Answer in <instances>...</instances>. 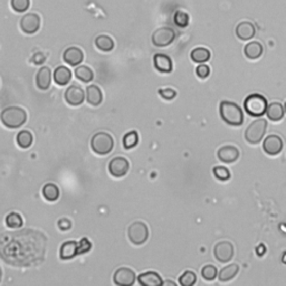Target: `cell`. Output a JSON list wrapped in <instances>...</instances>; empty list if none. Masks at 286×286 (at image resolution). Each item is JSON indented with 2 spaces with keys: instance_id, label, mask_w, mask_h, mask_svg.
Here are the masks:
<instances>
[{
  "instance_id": "obj_1",
  "label": "cell",
  "mask_w": 286,
  "mask_h": 286,
  "mask_svg": "<svg viewBox=\"0 0 286 286\" xmlns=\"http://www.w3.org/2000/svg\"><path fill=\"white\" fill-rule=\"evenodd\" d=\"M221 117L228 125L239 126L244 123L243 110L237 104L229 101H223L219 105Z\"/></svg>"
},
{
  "instance_id": "obj_2",
  "label": "cell",
  "mask_w": 286,
  "mask_h": 286,
  "mask_svg": "<svg viewBox=\"0 0 286 286\" xmlns=\"http://www.w3.org/2000/svg\"><path fill=\"white\" fill-rule=\"evenodd\" d=\"M2 123L9 129H18L27 121V113L23 108L9 106L2 111L0 114Z\"/></svg>"
},
{
  "instance_id": "obj_3",
  "label": "cell",
  "mask_w": 286,
  "mask_h": 286,
  "mask_svg": "<svg viewBox=\"0 0 286 286\" xmlns=\"http://www.w3.org/2000/svg\"><path fill=\"white\" fill-rule=\"evenodd\" d=\"M267 100L261 94H251L246 97L244 102V108L246 112L252 117H263L267 110Z\"/></svg>"
},
{
  "instance_id": "obj_4",
  "label": "cell",
  "mask_w": 286,
  "mask_h": 286,
  "mask_svg": "<svg viewBox=\"0 0 286 286\" xmlns=\"http://www.w3.org/2000/svg\"><path fill=\"white\" fill-rule=\"evenodd\" d=\"M92 150L100 156L109 155L114 148V140L111 134L106 132H98L91 140Z\"/></svg>"
},
{
  "instance_id": "obj_5",
  "label": "cell",
  "mask_w": 286,
  "mask_h": 286,
  "mask_svg": "<svg viewBox=\"0 0 286 286\" xmlns=\"http://www.w3.org/2000/svg\"><path fill=\"white\" fill-rule=\"evenodd\" d=\"M267 130V121L265 119H257L252 122L245 132V139L251 145L260 143Z\"/></svg>"
},
{
  "instance_id": "obj_6",
  "label": "cell",
  "mask_w": 286,
  "mask_h": 286,
  "mask_svg": "<svg viewBox=\"0 0 286 286\" xmlns=\"http://www.w3.org/2000/svg\"><path fill=\"white\" fill-rule=\"evenodd\" d=\"M128 236L132 244L143 245L149 238V228L142 222H135L130 225L128 229Z\"/></svg>"
},
{
  "instance_id": "obj_7",
  "label": "cell",
  "mask_w": 286,
  "mask_h": 286,
  "mask_svg": "<svg viewBox=\"0 0 286 286\" xmlns=\"http://www.w3.org/2000/svg\"><path fill=\"white\" fill-rule=\"evenodd\" d=\"M175 31L170 27H160L152 34V44L157 47H167L174 42Z\"/></svg>"
},
{
  "instance_id": "obj_8",
  "label": "cell",
  "mask_w": 286,
  "mask_h": 286,
  "mask_svg": "<svg viewBox=\"0 0 286 286\" xmlns=\"http://www.w3.org/2000/svg\"><path fill=\"white\" fill-rule=\"evenodd\" d=\"M130 163L128 159L123 157H115L109 163V172L114 178H122L129 172Z\"/></svg>"
},
{
  "instance_id": "obj_9",
  "label": "cell",
  "mask_w": 286,
  "mask_h": 286,
  "mask_svg": "<svg viewBox=\"0 0 286 286\" xmlns=\"http://www.w3.org/2000/svg\"><path fill=\"white\" fill-rule=\"evenodd\" d=\"M41 17L37 14L25 15L20 20V28L27 35H34L41 28Z\"/></svg>"
},
{
  "instance_id": "obj_10",
  "label": "cell",
  "mask_w": 286,
  "mask_h": 286,
  "mask_svg": "<svg viewBox=\"0 0 286 286\" xmlns=\"http://www.w3.org/2000/svg\"><path fill=\"white\" fill-rule=\"evenodd\" d=\"M135 273L128 267L118 268L113 275V282L119 286H132L135 283Z\"/></svg>"
},
{
  "instance_id": "obj_11",
  "label": "cell",
  "mask_w": 286,
  "mask_h": 286,
  "mask_svg": "<svg viewBox=\"0 0 286 286\" xmlns=\"http://www.w3.org/2000/svg\"><path fill=\"white\" fill-rule=\"evenodd\" d=\"M213 255L221 263H227L234 256V246L230 241H219L214 245Z\"/></svg>"
},
{
  "instance_id": "obj_12",
  "label": "cell",
  "mask_w": 286,
  "mask_h": 286,
  "mask_svg": "<svg viewBox=\"0 0 286 286\" xmlns=\"http://www.w3.org/2000/svg\"><path fill=\"white\" fill-rule=\"evenodd\" d=\"M284 148L283 140L276 134L268 135L263 142V149L269 156H276L282 152Z\"/></svg>"
},
{
  "instance_id": "obj_13",
  "label": "cell",
  "mask_w": 286,
  "mask_h": 286,
  "mask_svg": "<svg viewBox=\"0 0 286 286\" xmlns=\"http://www.w3.org/2000/svg\"><path fill=\"white\" fill-rule=\"evenodd\" d=\"M85 100V93L81 86L70 85L65 92V101L72 106H79Z\"/></svg>"
},
{
  "instance_id": "obj_14",
  "label": "cell",
  "mask_w": 286,
  "mask_h": 286,
  "mask_svg": "<svg viewBox=\"0 0 286 286\" xmlns=\"http://www.w3.org/2000/svg\"><path fill=\"white\" fill-rule=\"evenodd\" d=\"M239 150L234 146H224L217 152L219 160L224 163H233L238 160Z\"/></svg>"
},
{
  "instance_id": "obj_15",
  "label": "cell",
  "mask_w": 286,
  "mask_h": 286,
  "mask_svg": "<svg viewBox=\"0 0 286 286\" xmlns=\"http://www.w3.org/2000/svg\"><path fill=\"white\" fill-rule=\"evenodd\" d=\"M63 58L65 60V63H67L68 65L76 67V66H79L80 64L83 63L84 54H83V52H82L81 48L72 46V47H68L64 52Z\"/></svg>"
},
{
  "instance_id": "obj_16",
  "label": "cell",
  "mask_w": 286,
  "mask_h": 286,
  "mask_svg": "<svg viewBox=\"0 0 286 286\" xmlns=\"http://www.w3.org/2000/svg\"><path fill=\"white\" fill-rule=\"evenodd\" d=\"M153 65L160 73H171L173 69L172 60L166 54H156L153 56Z\"/></svg>"
},
{
  "instance_id": "obj_17",
  "label": "cell",
  "mask_w": 286,
  "mask_h": 286,
  "mask_svg": "<svg viewBox=\"0 0 286 286\" xmlns=\"http://www.w3.org/2000/svg\"><path fill=\"white\" fill-rule=\"evenodd\" d=\"M256 34L255 26L251 21H241L236 27V36L241 41H249Z\"/></svg>"
},
{
  "instance_id": "obj_18",
  "label": "cell",
  "mask_w": 286,
  "mask_h": 286,
  "mask_svg": "<svg viewBox=\"0 0 286 286\" xmlns=\"http://www.w3.org/2000/svg\"><path fill=\"white\" fill-rule=\"evenodd\" d=\"M36 84L37 87L42 91H46L52 84V70L49 67L44 66L36 75Z\"/></svg>"
},
{
  "instance_id": "obj_19",
  "label": "cell",
  "mask_w": 286,
  "mask_h": 286,
  "mask_svg": "<svg viewBox=\"0 0 286 286\" xmlns=\"http://www.w3.org/2000/svg\"><path fill=\"white\" fill-rule=\"evenodd\" d=\"M86 101L92 106L101 105L103 102L102 90L97 85H90L86 89Z\"/></svg>"
},
{
  "instance_id": "obj_20",
  "label": "cell",
  "mask_w": 286,
  "mask_h": 286,
  "mask_svg": "<svg viewBox=\"0 0 286 286\" xmlns=\"http://www.w3.org/2000/svg\"><path fill=\"white\" fill-rule=\"evenodd\" d=\"M79 243H76L74 240L65 241V243L60 247L59 257L60 260L67 261L74 258L76 255H79Z\"/></svg>"
},
{
  "instance_id": "obj_21",
  "label": "cell",
  "mask_w": 286,
  "mask_h": 286,
  "mask_svg": "<svg viewBox=\"0 0 286 286\" xmlns=\"http://www.w3.org/2000/svg\"><path fill=\"white\" fill-rule=\"evenodd\" d=\"M137 280L142 286H160L163 285V280L160 275L156 272H146L139 275Z\"/></svg>"
},
{
  "instance_id": "obj_22",
  "label": "cell",
  "mask_w": 286,
  "mask_h": 286,
  "mask_svg": "<svg viewBox=\"0 0 286 286\" xmlns=\"http://www.w3.org/2000/svg\"><path fill=\"white\" fill-rule=\"evenodd\" d=\"M264 52L263 45L260 42H251L246 44L244 48V53L246 57L251 60H255L260 58Z\"/></svg>"
},
{
  "instance_id": "obj_23",
  "label": "cell",
  "mask_w": 286,
  "mask_h": 286,
  "mask_svg": "<svg viewBox=\"0 0 286 286\" xmlns=\"http://www.w3.org/2000/svg\"><path fill=\"white\" fill-rule=\"evenodd\" d=\"M72 80V72L66 66H58L54 72V81L55 83L65 86L67 85Z\"/></svg>"
},
{
  "instance_id": "obj_24",
  "label": "cell",
  "mask_w": 286,
  "mask_h": 286,
  "mask_svg": "<svg viewBox=\"0 0 286 286\" xmlns=\"http://www.w3.org/2000/svg\"><path fill=\"white\" fill-rule=\"evenodd\" d=\"M266 114H267V117H268L269 120L280 121L285 115V109L280 103L274 102V103L269 104V105L267 106Z\"/></svg>"
},
{
  "instance_id": "obj_25",
  "label": "cell",
  "mask_w": 286,
  "mask_h": 286,
  "mask_svg": "<svg viewBox=\"0 0 286 286\" xmlns=\"http://www.w3.org/2000/svg\"><path fill=\"white\" fill-rule=\"evenodd\" d=\"M190 57L192 59V62L198 63V64H203V63H207L208 60L210 59L211 54H210V51L205 47H197L191 51Z\"/></svg>"
},
{
  "instance_id": "obj_26",
  "label": "cell",
  "mask_w": 286,
  "mask_h": 286,
  "mask_svg": "<svg viewBox=\"0 0 286 286\" xmlns=\"http://www.w3.org/2000/svg\"><path fill=\"white\" fill-rule=\"evenodd\" d=\"M239 272V266L237 264H229L225 266L221 272H219L218 278L221 282H227V280L233 279Z\"/></svg>"
},
{
  "instance_id": "obj_27",
  "label": "cell",
  "mask_w": 286,
  "mask_h": 286,
  "mask_svg": "<svg viewBox=\"0 0 286 286\" xmlns=\"http://www.w3.org/2000/svg\"><path fill=\"white\" fill-rule=\"evenodd\" d=\"M74 73L76 79L80 80L81 82H83V83H90V82L94 79V72L84 65L78 66V67L75 68Z\"/></svg>"
},
{
  "instance_id": "obj_28",
  "label": "cell",
  "mask_w": 286,
  "mask_h": 286,
  "mask_svg": "<svg viewBox=\"0 0 286 286\" xmlns=\"http://www.w3.org/2000/svg\"><path fill=\"white\" fill-rule=\"evenodd\" d=\"M95 45L102 52H111L114 48V41L108 35H100L95 38Z\"/></svg>"
},
{
  "instance_id": "obj_29",
  "label": "cell",
  "mask_w": 286,
  "mask_h": 286,
  "mask_svg": "<svg viewBox=\"0 0 286 286\" xmlns=\"http://www.w3.org/2000/svg\"><path fill=\"white\" fill-rule=\"evenodd\" d=\"M43 196L48 201H56L59 197V189L55 184H46L43 187Z\"/></svg>"
},
{
  "instance_id": "obj_30",
  "label": "cell",
  "mask_w": 286,
  "mask_h": 286,
  "mask_svg": "<svg viewBox=\"0 0 286 286\" xmlns=\"http://www.w3.org/2000/svg\"><path fill=\"white\" fill-rule=\"evenodd\" d=\"M16 140H17V143L20 148H23V149H27V148H29L31 146L34 137H32V134L29 131L24 130V131L19 132V133L17 134V137H16Z\"/></svg>"
},
{
  "instance_id": "obj_31",
  "label": "cell",
  "mask_w": 286,
  "mask_h": 286,
  "mask_svg": "<svg viewBox=\"0 0 286 286\" xmlns=\"http://www.w3.org/2000/svg\"><path fill=\"white\" fill-rule=\"evenodd\" d=\"M123 147L125 149H132L139 143V134L136 131H130L123 136Z\"/></svg>"
},
{
  "instance_id": "obj_32",
  "label": "cell",
  "mask_w": 286,
  "mask_h": 286,
  "mask_svg": "<svg viewBox=\"0 0 286 286\" xmlns=\"http://www.w3.org/2000/svg\"><path fill=\"white\" fill-rule=\"evenodd\" d=\"M23 217L17 212H10L6 217V225L9 228H20L23 226Z\"/></svg>"
},
{
  "instance_id": "obj_33",
  "label": "cell",
  "mask_w": 286,
  "mask_h": 286,
  "mask_svg": "<svg viewBox=\"0 0 286 286\" xmlns=\"http://www.w3.org/2000/svg\"><path fill=\"white\" fill-rule=\"evenodd\" d=\"M189 15L183 10H177L173 16V21L180 28H186L189 25Z\"/></svg>"
},
{
  "instance_id": "obj_34",
  "label": "cell",
  "mask_w": 286,
  "mask_h": 286,
  "mask_svg": "<svg viewBox=\"0 0 286 286\" xmlns=\"http://www.w3.org/2000/svg\"><path fill=\"white\" fill-rule=\"evenodd\" d=\"M197 282V276L194 272L186 271L181 276L179 277V283L183 286H192Z\"/></svg>"
},
{
  "instance_id": "obj_35",
  "label": "cell",
  "mask_w": 286,
  "mask_h": 286,
  "mask_svg": "<svg viewBox=\"0 0 286 286\" xmlns=\"http://www.w3.org/2000/svg\"><path fill=\"white\" fill-rule=\"evenodd\" d=\"M10 5L16 13H25L30 7V0H12Z\"/></svg>"
},
{
  "instance_id": "obj_36",
  "label": "cell",
  "mask_w": 286,
  "mask_h": 286,
  "mask_svg": "<svg viewBox=\"0 0 286 286\" xmlns=\"http://www.w3.org/2000/svg\"><path fill=\"white\" fill-rule=\"evenodd\" d=\"M212 172L214 174V177H216L218 180H221V181H227L230 178L229 170L227 168L222 167V166L214 167L212 169Z\"/></svg>"
},
{
  "instance_id": "obj_37",
  "label": "cell",
  "mask_w": 286,
  "mask_h": 286,
  "mask_svg": "<svg viewBox=\"0 0 286 286\" xmlns=\"http://www.w3.org/2000/svg\"><path fill=\"white\" fill-rule=\"evenodd\" d=\"M202 277L207 280H212L217 277V268L213 265H206L201 271Z\"/></svg>"
},
{
  "instance_id": "obj_38",
  "label": "cell",
  "mask_w": 286,
  "mask_h": 286,
  "mask_svg": "<svg viewBox=\"0 0 286 286\" xmlns=\"http://www.w3.org/2000/svg\"><path fill=\"white\" fill-rule=\"evenodd\" d=\"M196 74L198 78L200 79H207L209 75H210V67L206 64H200L198 67L196 68Z\"/></svg>"
},
{
  "instance_id": "obj_39",
  "label": "cell",
  "mask_w": 286,
  "mask_h": 286,
  "mask_svg": "<svg viewBox=\"0 0 286 286\" xmlns=\"http://www.w3.org/2000/svg\"><path fill=\"white\" fill-rule=\"evenodd\" d=\"M158 93L159 95L167 101H171L177 96V92H175L173 89H160Z\"/></svg>"
},
{
  "instance_id": "obj_40",
  "label": "cell",
  "mask_w": 286,
  "mask_h": 286,
  "mask_svg": "<svg viewBox=\"0 0 286 286\" xmlns=\"http://www.w3.org/2000/svg\"><path fill=\"white\" fill-rule=\"evenodd\" d=\"M92 248V244L87 238H82L79 243V254H84Z\"/></svg>"
},
{
  "instance_id": "obj_41",
  "label": "cell",
  "mask_w": 286,
  "mask_h": 286,
  "mask_svg": "<svg viewBox=\"0 0 286 286\" xmlns=\"http://www.w3.org/2000/svg\"><path fill=\"white\" fill-rule=\"evenodd\" d=\"M57 225H58V228H59L60 230H64V232H65V230H68V229L72 228V222L69 221V219H67V218L59 219Z\"/></svg>"
},
{
  "instance_id": "obj_42",
  "label": "cell",
  "mask_w": 286,
  "mask_h": 286,
  "mask_svg": "<svg viewBox=\"0 0 286 286\" xmlns=\"http://www.w3.org/2000/svg\"><path fill=\"white\" fill-rule=\"evenodd\" d=\"M45 60H46V56L43 53H36L34 56L31 57V62L35 65H42L45 63Z\"/></svg>"
},
{
  "instance_id": "obj_43",
  "label": "cell",
  "mask_w": 286,
  "mask_h": 286,
  "mask_svg": "<svg viewBox=\"0 0 286 286\" xmlns=\"http://www.w3.org/2000/svg\"><path fill=\"white\" fill-rule=\"evenodd\" d=\"M265 253H266V247L264 245H260V246L256 247V254L258 256H263L264 254H265Z\"/></svg>"
},
{
  "instance_id": "obj_44",
  "label": "cell",
  "mask_w": 286,
  "mask_h": 286,
  "mask_svg": "<svg viewBox=\"0 0 286 286\" xmlns=\"http://www.w3.org/2000/svg\"><path fill=\"white\" fill-rule=\"evenodd\" d=\"M163 285H172L175 286L174 282H171V280H166V282H163Z\"/></svg>"
},
{
  "instance_id": "obj_45",
  "label": "cell",
  "mask_w": 286,
  "mask_h": 286,
  "mask_svg": "<svg viewBox=\"0 0 286 286\" xmlns=\"http://www.w3.org/2000/svg\"><path fill=\"white\" fill-rule=\"evenodd\" d=\"M282 262L284 263V264H286V252L284 253L283 254V257H282Z\"/></svg>"
},
{
  "instance_id": "obj_46",
  "label": "cell",
  "mask_w": 286,
  "mask_h": 286,
  "mask_svg": "<svg viewBox=\"0 0 286 286\" xmlns=\"http://www.w3.org/2000/svg\"><path fill=\"white\" fill-rule=\"evenodd\" d=\"M2 277H3V271H2V267H0V282H2Z\"/></svg>"
},
{
  "instance_id": "obj_47",
  "label": "cell",
  "mask_w": 286,
  "mask_h": 286,
  "mask_svg": "<svg viewBox=\"0 0 286 286\" xmlns=\"http://www.w3.org/2000/svg\"><path fill=\"white\" fill-rule=\"evenodd\" d=\"M284 109H285V112H286V102H285V105H284Z\"/></svg>"
}]
</instances>
